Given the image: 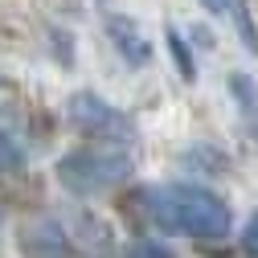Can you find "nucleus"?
<instances>
[{"label": "nucleus", "mask_w": 258, "mask_h": 258, "mask_svg": "<svg viewBox=\"0 0 258 258\" xmlns=\"http://www.w3.org/2000/svg\"><path fill=\"white\" fill-rule=\"evenodd\" d=\"M0 221H5V209H0Z\"/></svg>", "instance_id": "nucleus-12"}, {"label": "nucleus", "mask_w": 258, "mask_h": 258, "mask_svg": "<svg viewBox=\"0 0 258 258\" xmlns=\"http://www.w3.org/2000/svg\"><path fill=\"white\" fill-rule=\"evenodd\" d=\"M201 5H205L209 13H217V17H221V13H234V5H238V0H201Z\"/></svg>", "instance_id": "nucleus-11"}, {"label": "nucleus", "mask_w": 258, "mask_h": 258, "mask_svg": "<svg viewBox=\"0 0 258 258\" xmlns=\"http://www.w3.org/2000/svg\"><path fill=\"white\" fill-rule=\"evenodd\" d=\"M140 209L144 217L164 234H184V238H201L217 242L234 230V213L213 188L205 184H152L140 192Z\"/></svg>", "instance_id": "nucleus-1"}, {"label": "nucleus", "mask_w": 258, "mask_h": 258, "mask_svg": "<svg viewBox=\"0 0 258 258\" xmlns=\"http://www.w3.org/2000/svg\"><path fill=\"white\" fill-rule=\"evenodd\" d=\"M53 176L70 197H103L132 176V156L123 148H103V144L70 148L66 156H57Z\"/></svg>", "instance_id": "nucleus-2"}, {"label": "nucleus", "mask_w": 258, "mask_h": 258, "mask_svg": "<svg viewBox=\"0 0 258 258\" xmlns=\"http://www.w3.org/2000/svg\"><path fill=\"white\" fill-rule=\"evenodd\" d=\"M164 41H168V53H172V61H176V74H180L184 82H192V78H197V61H192V49H188L184 33H180L176 25H168V29H164Z\"/></svg>", "instance_id": "nucleus-7"}, {"label": "nucleus", "mask_w": 258, "mask_h": 258, "mask_svg": "<svg viewBox=\"0 0 258 258\" xmlns=\"http://www.w3.org/2000/svg\"><path fill=\"white\" fill-rule=\"evenodd\" d=\"M242 246H246L250 258H258V213H250L246 225H242Z\"/></svg>", "instance_id": "nucleus-10"}, {"label": "nucleus", "mask_w": 258, "mask_h": 258, "mask_svg": "<svg viewBox=\"0 0 258 258\" xmlns=\"http://www.w3.org/2000/svg\"><path fill=\"white\" fill-rule=\"evenodd\" d=\"M123 258H176L164 242H156V238H136V242H127Z\"/></svg>", "instance_id": "nucleus-9"}, {"label": "nucleus", "mask_w": 258, "mask_h": 258, "mask_svg": "<svg viewBox=\"0 0 258 258\" xmlns=\"http://www.w3.org/2000/svg\"><path fill=\"white\" fill-rule=\"evenodd\" d=\"M70 123L78 127L82 136L90 140H103L107 148H123V144H136V119L119 111L115 103H107L103 94H94V90H78L74 99H70Z\"/></svg>", "instance_id": "nucleus-3"}, {"label": "nucleus", "mask_w": 258, "mask_h": 258, "mask_svg": "<svg viewBox=\"0 0 258 258\" xmlns=\"http://www.w3.org/2000/svg\"><path fill=\"white\" fill-rule=\"evenodd\" d=\"M103 25H107V37H111L115 53H119L132 70H144L148 61H152V41H148V33L140 29L136 17H127V13H107Z\"/></svg>", "instance_id": "nucleus-4"}, {"label": "nucleus", "mask_w": 258, "mask_h": 258, "mask_svg": "<svg viewBox=\"0 0 258 258\" xmlns=\"http://www.w3.org/2000/svg\"><path fill=\"white\" fill-rule=\"evenodd\" d=\"M17 250H21L25 258H70V254H74L70 234L61 230L53 217H41V221H33V225H21Z\"/></svg>", "instance_id": "nucleus-5"}, {"label": "nucleus", "mask_w": 258, "mask_h": 258, "mask_svg": "<svg viewBox=\"0 0 258 258\" xmlns=\"http://www.w3.org/2000/svg\"><path fill=\"white\" fill-rule=\"evenodd\" d=\"M225 86H230V99H234V107H238L242 127L250 132V140H258V82H254V74L234 70Z\"/></svg>", "instance_id": "nucleus-6"}, {"label": "nucleus", "mask_w": 258, "mask_h": 258, "mask_svg": "<svg viewBox=\"0 0 258 258\" xmlns=\"http://www.w3.org/2000/svg\"><path fill=\"white\" fill-rule=\"evenodd\" d=\"M21 168H25L21 144H17L9 132H0V172H21Z\"/></svg>", "instance_id": "nucleus-8"}]
</instances>
